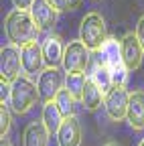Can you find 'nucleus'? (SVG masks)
Returning <instances> with one entry per match:
<instances>
[{
	"instance_id": "nucleus-1",
	"label": "nucleus",
	"mask_w": 144,
	"mask_h": 146,
	"mask_svg": "<svg viewBox=\"0 0 144 146\" xmlns=\"http://www.w3.org/2000/svg\"><path fill=\"white\" fill-rule=\"evenodd\" d=\"M4 31H6L8 41L16 47H25L33 41H37V35L41 33L29 10H16V8L8 12L4 21Z\"/></svg>"
},
{
	"instance_id": "nucleus-2",
	"label": "nucleus",
	"mask_w": 144,
	"mask_h": 146,
	"mask_svg": "<svg viewBox=\"0 0 144 146\" xmlns=\"http://www.w3.org/2000/svg\"><path fill=\"white\" fill-rule=\"evenodd\" d=\"M94 53L100 57L102 63H106L108 67H110L112 77H114V85H126L130 69L126 67L124 57H122V43L118 39H114V36H108L106 43L102 45V49L94 51Z\"/></svg>"
},
{
	"instance_id": "nucleus-3",
	"label": "nucleus",
	"mask_w": 144,
	"mask_h": 146,
	"mask_svg": "<svg viewBox=\"0 0 144 146\" xmlns=\"http://www.w3.org/2000/svg\"><path fill=\"white\" fill-rule=\"evenodd\" d=\"M41 100L39 96V87L37 83H33L29 79V75H21L19 79L12 81V89H10V98H8V108L14 114H27L29 110Z\"/></svg>"
},
{
	"instance_id": "nucleus-4",
	"label": "nucleus",
	"mask_w": 144,
	"mask_h": 146,
	"mask_svg": "<svg viewBox=\"0 0 144 146\" xmlns=\"http://www.w3.org/2000/svg\"><path fill=\"white\" fill-rule=\"evenodd\" d=\"M106 39H108V29L104 16L100 12H87L79 27V41H83V45L89 51H100Z\"/></svg>"
},
{
	"instance_id": "nucleus-5",
	"label": "nucleus",
	"mask_w": 144,
	"mask_h": 146,
	"mask_svg": "<svg viewBox=\"0 0 144 146\" xmlns=\"http://www.w3.org/2000/svg\"><path fill=\"white\" fill-rule=\"evenodd\" d=\"M128 104H130V94L126 89V85H114L106 94V100H104L108 118L112 122H122L128 116Z\"/></svg>"
},
{
	"instance_id": "nucleus-6",
	"label": "nucleus",
	"mask_w": 144,
	"mask_h": 146,
	"mask_svg": "<svg viewBox=\"0 0 144 146\" xmlns=\"http://www.w3.org/2000/svg\"><path fill=\"white\" fill-rule=\"evenodd\" d=\"M83 41H71L65 45V55H63V69L67 73H83L89 63H92V55Z\"/></svg>"
},
{
	"instance_id": "nucleus-7",
	"label": "nucleus",
	"mask_w": 144,
	"mask_h": 146,
	"mask_svg": "<svg viewBox=\"0 0 144 146\" xmlns=\"http://www.w3.org/2000/svg\"><path fill=\"white\" fill-rule=\"evenodd\" d=\"M63 73L59 71V67H47L41 71L39 75V81H37V87H39V96L41 100L47 104V102H55L57 94L63 89Z\"/></svg>"
},
{
	"instance_id": "nucleus-8",
	"label": "nucleus",
	"mask_w": 144,
	"mask_h": 146,
	"mask_svg": "<svg viewBox=\"0 0 144 146\" xmlns=\"http://www.w3.org/2000/svg\"><path fill=\"white\" fill-rule=\"evenodd\" d=\"M23 71V57H21V49L16 45H4L0 49V73H2L4 81H14L21 77Z\"/></svg>"
},
{
	"instance_id": "nucleus-9",
	"label": "nucleus",
	"mask_w": 144,
	"mask_h": 146,
	"mask_svg": "<svg viewBox=\"0 0 144 146\" xmlns=\"http://www.w3.org/2000/svg\"><path fill=\"white\" fill-rule=\"evenodd\" d=\"M21 57H23V73L29 77L41 75L43 65H47L45 55H43V45H39L37 41L21 47Z\"/></svg>"
},
{
	"instance_id": "nucleus-10",
	"label": "nucleus",
	"mask_w": 144,
	"mask_h": 146,
	"mask_svg": "<svg viewBox=\"0 0 144 146\" xmlns=\"http://www.w3.org/2000/svg\"><path fill=\"white\" fill-rule=\"evenodd\" d=\"M29 12H31V16H33V21H35L39 31H51L57 25V14L59 12L49 0H35Z\"/></svg>"
},
{
	"instance_id": "nucleus-11",
	"label": "nucleus",
	"mask_w": 144,
	"mask_h": 146,
	"mask_svg": "<svg viewBox=\"0 0 144 146\" xmlns=\"http://www.w3.org/2000/svg\"><path fill=\"white\" fill-rule=\"evenodd\" d=\"M120 43H122V57L126 67L130 71H136L142 65V57H144V47L140 45L136 33H126Z\"/></svg>"
},
{
	"instance_id": "nucleus-12",
	"label": "nucleus",
	"mask_w": 144,
	"mask_h": 146,
	"mask_svg": "<svg viewBox=\"0 0 144 146\" xmlns=\"http://www.w3.org/2000/svg\"><path fill=\"white\" fill-rule=\"evenodd\" d=\"M57 144L59 146H79L81 144V126L75 116L63 120L59 132H57Z\"/></svg>"
},
{
	"instance_id": "nucleus-13",
	"label": "nucleus",
	"mask_w": 144,
	"mask_h": 146,
	"mask_svg": "<svg viewBox=\"0 0 144 146\" xmlns=\"http://www.w3.org/2000/svg\"><path fill=\"white\" fill-rule=\"evenodd\" d=\"M89 65H92V73H89V77L98 83V87L104 91V94H108V91L114 87V77H112L110 67H108L106 63H102L96 53H94V59H92Z\"/></svg>"
},
{
	"instance_id": "nucleus-14",
	"label": "nucleus",
	"mask_w": 144,
	"mask_h": 146,
	"mask_svg": "<svg viewBox=\"0 0 144 146\" xmlns=\"http://www.w3.org/2000/svg\"><path fill=\"white\" fill-rule=\"evenodd\" d=\"M128 124L134 130H144V91H134L130 94V104H128Z\"/></svg>"
},
{
	"instance_id": "nucleus-15",
	"label": "nucleus",
	"mask_w": 144,
	"mask_h": 146,
	"mask_svg": "<svg viewBox=\"0 0 144 146\" xmlns=\"http://www.w3.org/2000/svg\"><path fill=\"white\" fill-rule=\"evenodd\" d=\"M43 55H45L47 67H59V65H63L65 47H63L59 36H47V39L43 41Z\"/></svg>"
},
{
	"instance_id": "nucleus-16",
	"label": "nucleus",
	"mask_w": 144,
	"mask_h": 146,
	"mask_svg": "<svg viewBox=\"0 0 144 146\" xmlns=\"http://www.w3.org/2000/svg\"><path fill=\"white\" fill-rule=\"evenodd\" d=\"M51 132L45 128L43 122H31L23 136V146H47Z\"/></svg>"
},
{
	"instance_id": "nucleus-17",
	"label": "nucleus",
	"mask_w": 144,
	"mask_h": 146,
	"mask_svg": "<svg viewBox=\"0 0 144 146\" xmlns=\"http://www.w3.org/2000/svg\"><path fill=\"white\" fill-rule=\"evenodd\" d=\"M106 100V94L98 87V83L92 79V77H87L85 81V89H83V96H81V104L85 110H89V112H94V110H98Z\"/></svg>"
},
{
	"instance_id": "nucleus-18",
	"label": "nucleus",
	"mask_w": 144,
	"mask_h": 146,
	"mask_svg": "<svg viewBox=\"0 0 144 146\" xmlns=\"http://www.w3.org/2000/svg\"><path fill=\"white\" fill-rule=\"evenodd\" d=\"M63 114H61V110L55 102H47L43 106V114H41V122L45 124V128L51 132V134H57L59 132V128L63 124Z\"/></svg>"
},
{
	"instance_id": "nucleus-19",
	"label": "nucleus",
	"mask_w": 144,
	"mask_h": 146,
	"mask_svg": "<svg viewBox=\"0 0 144 146\" xmlns=\"http://www.w3.org/2000/svg\"><path fill=\"white\" fill-rule=\"evenodd\" d=\"M85 73H67L65 75V89H69V94L73 96L77 102H81L83 89H85Z\"/></svg>"
},
{
	"instance_id": "nucleus-20",
	"label": "nucleus",
	"mask_w": 144,
	"mask_h": 146,
	"mask_svg": "<svg viewBox=\"0 0 144 146\" xmlns=\"http://www.w3.org/2000/svg\"><path fill=\"white\" fill-rule=\"evenodd\" d=\"M55 104L59 106L63 118H71V116H75V112H77V100L69 94V89H61L59 91L57 98H55Z\"/></svg>"
},
{
	"instance_id": "nucleus-21",
	"label": "nucleus",
	"mask_w": 144,
	"mask_h": 146,
	"mask_svg": "<svg viewBox=\"0 0 144 146\" xmlns=\"http://www.w3.org/2000/svg\"><path fill=\"white\" fill-rule=\"evenodd\" d=\"M10 124H12V118H10V112L8 108L2 104V108H0V136H6L8 130H10Z\"/></svg>"
},
{
	"instance_id": "nucleus-22",
	"label": "nucleus",
	"mask_w": 144,
	"mask_h": 146,
	"mask_svg": "<svg viewBox=\"0 0 144 146\" xmlns=\"http://www.w3.org/2000/svg\"><path fill=\"white\" fill-rule=\"evenodd\" d=\"M10 89H12V83L10 81H0V100H2V104L4 102H8V98H10Z\"/></svg>"
},
{
	"instance_id": "nucleus-23",
	"label": "nucleus",
	"mask_w": 144,
	"mask_h": 146,
	"mask_svg": "<svg viewBox=\"0 0 144 146\" xmlns=\"http://www.w3.org/2000/svg\"><path fill=\"white\" fill-rule=\"evenodd\" d=\"M33 2L35 0H12V4H14L16 10H31Z\"/></svg>"
},
{
	"instance_id": "nucleus-24",
	"label": "nucleus",
	"mask_w": 144,
	"mask_h": 146,
	"mask_svg": "<svg viewBox=\"0 0 144 146\" xmlns=\"http://www.w3.org/2000/svg\"><path fill=\"white\" fill-rule=\"evenodd\" d=\"M49 2L57 8V12H63V10H69V0H49Z\"/></svg>"
},
{
	"instance_id": "nucleus-25",
	"label": "nucleus",
	"mask_w": 144,
	"mask_h": 146,
	"mask_svg": "<svg viewBox=\"0 0 144 146\" xmlns=\"http://www.w3.org/2000/svg\"><path fill=\"white\" fill-rule=\"evenodd\" d=\"M136 36H138V41H140V45L144 47V16L138 21V25H136Z\"/></svg>"
},
{
	"instance_id": "nucleus-26",
	"label": "nucleus",
	"mask_w": 144,
	"mask_h": 146,
	"mask_svg": "<svg viewBox=\"0 0 144 146\" xmlns=\"http://www.w3.org/2000/svg\"><path fill=\"white\" fill-rule=\"evenodd\" d=\"M81 2H83V0H69V10L79 8V6H81Z\"/></svg>"
},
{
	"instance_id": "nucleus-27",
	"label": "nucleus",
	"mask_w": 144,
	"mask_h": 146,
	"mask_svg": "<svg viewBox=\"0 0 144 146\" xmlns=\"http://www.w3.org/2000/svg\"><path fill=\"white\" fill-rule=\"evenodd\" d=\"M0 146H12V144H10V142H8L6 138H2V142H0Z\"/></svg>"
},
{
	"instance_id": "nucleus-28",
	"label": "nucleus",
	"mask_w": 144,
	"mask_h": 146,
	"mask_svg": "<svg viewBox=\"0 0 144 146\" xmlns=\"http://www.w3.org/2000/svg\"><path fill=\"white\" fill-rule=\"evenodd\" d=\"M104 146H122V144H118V142H108V144H104Z\"/></svg>"
},
{
	"instance_id": "nucleus-29",
	"label": "nucleus",
	"mask_w": 144,
	"mask_h": 146,
	"mask_svg": "<svg viewBox=\"0 0 144 146\" xmlns=\"http://www.w3.org/2000/svg\"><path fill=\"white\" fill-rule=\"evenodd\" d=\"M138 146H144V140H142V142H140V144H138Z\"/></svg>"
}]
</instances>
